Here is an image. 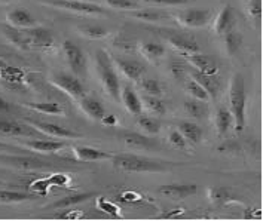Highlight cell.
Segmentation results:
<instances>
[{"label":"cell","instance_id":"6da1fadb","mask_svg":"<svg viewBox=\"0 0 263 221\" xmlns=\"http://www.w3.org/2000/svg\"><path fill=\"white\" fill-rule=\"evenodd\" d=\"M113 166L122 172H133V174H140V172H162L168 169V165L162 160H156L144 156H137V154H116L111 156Z\"/></svg>","mask_w":263,"mask_h":221},{"label":"cell","instance_id":"7a4b0ae2","mask_svg":"<svg viewBox=\"0 0 263 221\" xmlns=\"http://www.w3.org/2000/svg\"><path fill=\"white\" fill-rule=\"evenodd\" d=\"M229 103H231V113L235 122L236 132H242L246 128L247 91H246V81L239 73H235L232 76L231 88H229Z\"/></svg>","mask_w":263,"mask_h":221},{"label":"cell","instance_id":"3957f363","mask_svg":"<svg viewBox=\"0 0 263 221\" xmlns=\"http://www.w3.org/2000/svg\"><path fill=\"white\" fill-rule=\"evenodd\" d=\"M96 66H97L98 76H100L103 88L113 99H118L121 94V82L113 66V61L106 51L98 49L96 54Z\"/></svg>","mask_w":263,"mask_h":221},{"label":"cell","instance_id":"277c9868","mask_svg":"<svg viewBox=\"0 0 263 221\" xmlns=\"http://www.w3.org/2000/svg\"><path fill=\"white\" fill-rule=\"evenodd\" d=\"M51 82L74 99H81L85 95L83 83L76 76H71L69 73H58L51 79Z\"/></svg>","mask_w":263,"mask_h":221},{"label":"cell","instance_id":"5b68a950","mask_svg":"<svg viewBox=\"0 0 263 221\" xmlns=\"http://www.w3.org/2000/svg\"><path fill=\"white\" fill-rule=\"evenodd\" d=\"M63 52L69 63L70 69L74 74H83L86 70V58L83 51L71 41H66L63 43Z\"/></svg>","mask_w":263,"mask_h":221},{"label":"cell","instance_id":"8992f818","mask_svg":"<svg viewBox=\"0 0 263 221\" xmlns=\"http://www.w3.org/2000/svg\"><path fill=\"white\" fill-rule=\"evenodd\" d=\"M165 39L171 46H174L176 49H179L181 54H195L199 52V45L195 41L192 36L189 34H183V33H177V31H171L164 34Z\"/></svg>","mask_w":263,"mask_h":221},{"label":"cell","instance_id":"52a82bcc","mask_svg":"<svg viewBox=\"0 0 263 221\" xmlns=\"http://www.w3.org/2000/svg\"><path fill=\"white\" fill-rule=\"evenodd\" d=\"M196 192H198L196 184H166V186H161L158 189V193L165 196L168 199H173V200L187 199V197L196 194Z\"/></svg>","mask_w":263,"mask_h":221},{"label":"cell","instance_id":"ba28073f","mask_svg":"<svg viewBox=\"0 0 263 221\" xmlns=\"http://www.w3.org/2000/svg\"><path fill=\"white\" fill-rule=\"evenodd\" d=\"M28 124L31 125L34 129L41 131L42 134L57 137V138H81L79 134L70 131L67 128L57 124H49V122H39V120H28Z\"/></svg>","mask_w":263,"mask_h":221},{"label":"cell","instance_id":"9c48e42d","mask_svg":"<svg viewBox=\"0 0 263 221\" xmlns=\"http://www.w3.org/2000/svg\"><path fill=\"white\" fill-rule=\"evenodd\" d=\"M179 21L186 27H204L211 18L210 9H187L177 15Z\"/></svg>","mask_w":263,"mask_h":221},{"label":"cell","instance_id":"30bf717a","mask_svg":"<svg viewBox=\"0 0 263 221\" xmlns=\"http://www.w3.org/2000/svg\"><path fill=\"white\" fill-rule=\"evenodd\" d=\"M26 34H27L30 46H36V48H51L55 42L54 34L51 33V30L43 27H33L24 28Z\"/></svg>","mask_w":263,"mask_h":221},{"label":"cell","instance_id":"8fae6325","mask_svg":"<svg viewBox=\"0 0 263 221\" xmlns=\"http://www.w3.org/2000/svg\"><path fill=\"white\" fill-rule=\"evenodd\" d=\"M55 6L74 11L79 14H104V9L101 6H98L97 3H91V2H85V0H60V2H57Z\"/></svg>","mask_w":263,"mask_h":221},{"label":"cell","instance_id":"7c38bea8","mask_svg":"<svg viewBox=\"0 0 263 221\" xmlns=\"http://www.w3.org/2000/svg\"><path fill=\"white\" fill-rule=\"evenodd\" d=\"M184 58L187 59L189 64H192L195 70L201 71V73H207V74H217L219 64L216 59H213L211 56L204 55L201 52H195V54H183Z\"/></svg>","mask_w":263,"mask_h":221},{"label":"cell","instance_id":"4fadbf2b","mask_svg":"<svg viewBox=\"0 0 263 221\" xmlns=\"http://www.w3.org/2000/svg\"><path fill=\"white\" fill-rule=\"evenodd\" d=\"M116 66L119 67V70L124 73L125 76L134 82H137L141 79V76L144 74L146 67L143 63H140L137 59H128V58H116L115 59Z\"/></svg>","mask_w":263,"mask_h":221},{"label":"cell","instance_id":"5bb4252c","mask_svg":"<svg viewBox=\"0 0 263 221\" xmlns=\"http://www.w3.org/2000/svg\"><path fill=\"white\" fill-rule=\"evenodd\" d=\"M192 79L196 81V82L199 83V85L205 89L208 97H217V94H219V91H220V85H222V83H220V79L217 77V74H207V73H201V71H198V70H194V71H192Z\"/></svg>","mask_w":263,"mask_h":221},{"label":"cell","instance_id":"9a60e30c","mask_svg":"<svg viewBox=\"0 0 263 221\" xmlns=\"http://www.w3.org/2000/svg\"><path fill=\"white\" fill-rule=\"evenodd\" d=\"M236 23V15L234 8L231 5H224L222 8V11L219 12L217 18H216V23H214V30L217 34L223 36L226 31L235 28Z\"/></svg>","mask_w":263,"mask_h":221},{"label":"cell","instance_id":"2e32d148","mask_svg":"<svg viewBox=\"0 0 263 221\" xmlns=\"http://www.w3.org/2000/svg\"><path fill=\"white\" fill-rule=\"evenodd\" d=\"M119 97H121L122 103H124L125 109L129 111V113H133L134 116H140V114H141L143 103H141V99L139 98V95L134 92V89H133L129 85H125L124 88L121 89Z\"/></svg>","mask_w":263,"mask_h":221},{"label":"cell","instance_id":"e0dca14e","mask_svg":"<svg viewBox=\"0 0 263 221\" xmlns=\"http://www.w3.org/2000/svg\"><path fill=\"white\" fill-rule=\"evenodd\" d=\"M79 104L82 107V110L94 120H101L103 117H106V109L103 107V104L98 101L97 98L89 97V95H83L79 99Z\"/></svg>","mask_w":263,"mask_h":221},{"label":"cell","instance_id":"ac0fdd59","mask_svg":"<svg viewBox=\"0 0 263 221\" xmlns=\"http://www.w3.org/2000/svg\"><path fill=\"white\" fill-rule=\"evenodd\" d=\"M24 146L34 152L41 153H55L61 150L66 144L63 141H51V139H30L24 141Z\"/></svg>","mask_w":263,"mask_h":221},{"label":"cell","instance_id":"d6986e66","mask_svg":"<svg viewBox=\"0 0 263 221\" xmlns=\"http://www.w3.org/2000/svg\"><path fill=\"white\" fill-rule=\"evenodd\" d=\"M74 153H76L79 160H86V162H98V160L111 159V154H109V153L94 149V147H86V146L74 147Z\"/></svg>","mask_w":263,"mask_h":221},{"label":"cell","instance_id":"ffe728a7","mask_svg":"<svg viewBox=\"0 0 263 221\" xmlns=\"http://www.w3.org/2000/svg\"><path fill=\"white\" fill-rule=\"evenodd\" d=\"M9 23L18 28H30L36 26V19L34 16L30 14L26 9H14L8 14Z\"/></svg>","mask_w":263,"mask_h":221},{"label":"cell","instance_id":"44dd1931","mask_svg":"<svg viewBox=\"0 0 263 221\" xmlns=\"http://www.w3.org/2000/svg\"><path fill=\"white\" fill-rule=\"evenodd\" d=\"M3 34L11 43H14L16 48H20V49H28L30 48V42H28L26 31H21L18 27L3 26Z\"/></svg>","mask_w":263,"mask_h":221},{"label":"cell","instance_id":"7402d4cb","mask_svg":"<svg viewBox=\"0 0 263 221\" xmlns=\"http://www.w3.org/2000/svg\"><path fill=\"white\" fill-rule=\"evenodd\" d=\"M0 132L11 137H30L33 132L26 125L16 124L14 120H0Z\"/></svg>","mask_w":263,"mask_h":221},{"label":"cell","instance_id":"603a6c76","mask_svg":"<svg viewBox=\"0 0 263 221\" xmlns=\"http://www.w3.org/2000/svg\"><path fill=\"white\" fill-rule=\"evenodd\" d=\"M179 131H180L181 135L186 138V141L194 143V144L201 143L202 135H204V131H202V128L199 125L194 124V122H187V120L179 124Z\"/></svg>","mask_w":263,"mask_h":221},{"label":"cell","instance_id":"cb8c5ba5","mask_svg":"<svg viewBox=\"0 0 263 221\" xmlns=\"http://www.w3.org/2000/svg\"><path fill=\"white\" fill-rule=\"evenodd\" d=\"M232 124H234V117H232L231 110H228L224 107H219L216 111V128H217V134L220 138L228 134Z\"/></svg>","mask_w":263,"mask_h":221},{"label":"cell","instance_id":"d4e9b609","mask_svg":"<svg viewBox=\"0 0 263 221\" xmlns=\"http://www.w3.org/2000/svg\"><path fill=\"white\" fill-rule=\"evenodd\" d=\"M125 144L128 147H133V149H141V150H149V149H153L155 147V143L151 141V138L141 135V134H137V132H125L122 135Z\"/></svg>","mask_w":263,"mask_h":221},{"label":"cell","instance_id":"484cf974","mask_svg":"<svg viewBox=\"0 0 263 221\" xmlns=\"http://www.w3.org/2000/svg\"><path fill=\"white\" fill-rule=\"evenodd\" d=\"M0 76L5 82L9 83V86L12 88H16V86H21L23 83V77H24V71L20 70L18 67H14V66H6L5 69L0 71Z\"/></svg>","mask_w":263,"mask_h":221},{"label":"cell","instance_id":"4316f807","mask_svg":"<svg viewBox=\"0 0 263 221\" xmlns=\"http://www.w3.org/2000/svg\"><path fill=\"white\" fill-rule=\"evenodd\" d=\"M26 107L31 109V110L39 111V113H45V114H58V116L64 114L63 107L58 103H52V101H48V103H26Z\"/></svg>","mask_w":263,"mask_h":221},{"label":"cell","instance_id":"83f0119b","mask_svg":"<svg viewBox=\"0 0 263 221\" xmlns=\"http://www.w3.org/2000/svg\"><path fill=\"white\" fill-rule=\"evenodd\" d=\"M223 37H224V48H226L228 54L229 55H235L236 52L239 51V48H241V43H242L241 34L236 31L235 28H232V30L226 31L223 34Z\"/></svg>","mask_w":263,"mask_h":221},{"label":"cell","instance_id":"f1b7e54d","mask_svg":"<svg viewBox=\"0 0 263 221\" xmlns=\"http://www.w3.org/2000/svg\"><path fill=\"white\" fill-rule=\"evenodd\" d=\"M94 196V193H78V194H71V196H67V197H63L61 200L55 202L51 208H55V209H61V208H69L73 207V205H78V204H82L85 200L91 199Z\"/></svg>","mask_w":263,"mask_h":221},{"label":"cell","instance_id":"f546056e","mask_svg":"<svg viewBox=\"0 0 263 221\" xmlns=\"http://www.w3.org/2000/svg\"><path fill=\"white\" fill-rule=\"evenodd\" d=\"M133 18H137L140 21H147V23H158V21H164L168 18V15L159 11H153V9H144V11H136L131 12Z\"/></svg>","mask_w":263,"mask_h":221},{"label":"cell","instance_id":"4dcf8cb0","mask_svg":"<svg viewBox=\"0 0 263 221\" xmlns=\"http://www.w3.org/2000/svg\"><path fill=\"white\" fill-rule=\"evenodd\" d=\"M184 110L189 116H192L195 119H202L205 114V106L202 104V101L195 99V98H189L184 101Z\"/></svg>","mask_w":263,"mask_h":221},{"label":"cell","instance_id":"1f68e13d","mask_svg":"<svg viewBox=\"0 0 263 221\" xmlns=\"http://www.w3.org/2000/svg\"><path fill=\"white\" fill-rule=\"evenodd\" d=\"M34 194L21 193V192H9V190H0V202L2 204H15V202H24L34 199Z\"/></svg>","mask_w":263,"mask_h":221},{"label":"cell","instance_id":"d6a6232c","mask_svg":"<svg viewBox=\"0 0 263 221\" xmlns=\"http://www.w3.org/2000/svg\"><path fill=\"white\" fill-rule=\"evenodd\" d=\"M79 33L88 37V39H101V37H106L109 34L107 28L100 27V26H92V24H85V26H79L78 27Z\"/></svg>","mask_w":263,"mask_h":221},{"label":"cell","instance_id":"836d02e7","mask_svg":"<svg viewBox=\"0 0 263 221\" xmlns=\"http://www.w3.org/2000/svg\"><path fill=\"white\" fill-rule=\"evenodd\" d=\"M141 54L149 59H159L165 54V48L159 43L147 42V43L141 45Z\"/></svg>","mask_w":263,"mask_h":221},{"label":"cell","instance_id":"e575fe53","mask_svg":"<svg viewBox=\"0 0 263 221\" xmlns=\"http://www.w3.org/2000/svg\"><path fill=\"white\" fill-rule=\"evenodd\" d=\"M244 8L251 21L259 23L262 19V0H244Z\"/></svg>","mask_w":263,"mask_h":221},{"label":"cell","instance_id":"d590c367","mask_svg":"<svg viewBox=\"0 0 263 221\" xmlns=\"http://www.w3.org/2000/svg\"><path fill=\"white\" fill-rule=\"evenodd\" d=\"M186 91H187V94L191 95L195 99H199V101H202V103H205L210 99L208 97V94L205 92V89L199 85V83L194 81V79H189V81H186Z\"/></svg>","mask_w":263,"mask_h":221},{"label":"cell","instance_id":"8d00e7d4","mask_svg":"<svg viewBox=\"0 0 263 221\" xmlns=\"http://www.w3.org/2000/svg\"><path fill=\"white\" fill-rule=\"evenodd\" d=\"M143 103H144V106L149 109V111H152L153 114H158V116L165 114V111H166L165 103H164L162 99H159L158 97H153V95H144V97H143Z\"/></svg>","mask_w":263,"mask_h":221},{"label":"cell","instance_id":"74e56055","mask_svg":"<svg viewBox=\"0 0 263 221\" xmlns=\"http://www.w3.org/2000/svg\"><path fill=\"white\" fill-rule=\"evenodd\" d=\"M141 88L147 95H153V97H159L162 94V88L161 83L156 79H143L141 81Z\"/></svg>","mask_w":263,"mask_h":221},{"label":"cell","instance_id":"f35d334b","mask_svg":"<svg viewBox=\"0 0 263 221\" xmlns=\"http://www.w3.org/2000/svg\"><path fill=\"white\" fill-rule=\"evenodd\" d=\"M139 126L144 131V132L152 134V135L158 134L159 129H161V124H159L156 119H153V117H140Z\"/></svg>","mask_w":263,"mask_h":221},{"label":"cell","instance_id":"ab89813d","mask_svg":"<svg viewBox=\"0 0 263 221\" xmlns=\"http://www.w3.org/2000/svg\"><path fill=\"white\" fill-rule=\"evenodd\" d=\"M106 3L115 8V9H121V11H131V9H139L140 6L133 2V0H106Z\"/></svg>","mask_w":263,"mask_h":221},{"label":"cell","instance_id":"60d3db41","mask_svg":"<svg viewBox=\"0 0 263 221\" xmlns=\"http://www.w3.org/2000/svg\"><path fill=\"white\" fill-rule=\"evenodd\" d=\"M210 197H211V202H213V204H216L217 207H220V205H223V204L228 200L229 193H228L226 189L217 187V189H213V190L210 192Z\"/></svg>","mask_w":263,"mask_h":221},{"label":"cell","instance_id":"b9f144b4","mask_svg":"<svg viewBox=\"0 0 263 221\" xmlns=\"http://www.w3.org/2000/svg\"><path fill=\"white\" fill-rule=\"evenodd\" d=\"M168 139H170V143H171L174 147H177V149L184 150V149L187 147V141H186V138L181 135L179 129H174V131H171V132H170V137H168Z\"/></svg>","mask_w":263,"mask_h":221},{"label":"cell","instance_id":"7bdbcfd3","mask_svg":"<svg viewBox=\"0 0 263 221\" xmlns=\"http://www.w3.org/2000/svg\"><path fill=\"white\" fill-rule=\"evenodd\" d=\"M171 66V73L176 79H183L184 77V73H186V66L181 63V61H177V59H173L170 63Z\"/></svg>","mask_w":263,"mask_h":221},{"label":"cell","instance_id":"ee69618b","mask_svg":"<svg viewBox=\"0 0 263 221\" xmlns=\"http://www.w3.org/2000/svg\"><path fill=\"white\" fill-rule=\"evenodd\" d=\"M146 3L156 5V6H177V5H186L187 0H143Z\"/></svg>","mask_w":263,"mask_h":221},{"label":"cell","instance_id":"f6af8a7d","mask_svg":"<svg viewBox=\"0 0 263 221\" xmlns=\"http://www.w3.org/2000/svg\"><path fill=\"white\" fill-rule=\"evenodd\" d=\"M48 183L52 184V186H66L69 183V178L66 175H63V174H55L48 180Z\"/></svg>","mask_w":263,"mask_h":221},{"label":"cell","instance_id":"bcb514c9","mask_svg":"<svg viewBox=\"0 0 263 221\" xmlns=\"http://www.w3.org/2000/svg\"><path fill=\"white\" fill-rule=\"evenodd\" d=\"M48 180H39V181H34L33 184H31V187H33V190L36 192L37 194H43L46 193V187H48Z\"/></svg>","mask_w":263,"mask_h":221},{"label":"cell","instance_id":"7dc6e473","mask_svg":"<svg viewBox=\"0 0 263 221\" xmlns=\"http://www.w3.org/2000/svg\"><path fill=\"white\" fill-rule=\"evenodd\" d=\"M98 207L103 208V209H104V211H107V212H113V214H115V211H113V209H116V208L113 207V205L107 204V202H104L103 199H100V202H98Z\"/></svg>","mask_w":263,"mask_h":221},{"label":"cell","instance_id":"c3c4849f","mask_svg":"<svg viewBox=\"0 0 263 221\" xmlns=\"http://www.w3.org/2000/svg\"><path fill=\"white\" fill-rule=\"evenodd\" d=\"M9 110H11L9 104H8L3 98L0 97V111H9Z\"/></svg>","mask_w":263,"mask_h":221},{"label":"cell","instance_id":"681fc988","mask_svg":"<svg viewBox=\"0 0 263 221\" xmlns=\"http://www.w3.org/2000/svg\"><path fill=\"white\" fill-rule=\"evenodd\" d=\"M0 150H15L12 146H9V144H5V143H2L0 141Z\"/></svg>","mask_w":263,"mask_h":221},{"label":"cell","instance_id":"f907efd6","mask_svg":"<svg viewBox=\"0 0 263 221\" xmlns=\"http://www.w3.org/2000/svg\"><path fill=\"white\" fill-rule=\"evenodd\" d=\"M6 66H8V63H6V61H5L3 58H0V71L5 69Z\"/></svg>","mask_w":263,"mask_h":221}]
</instances>
